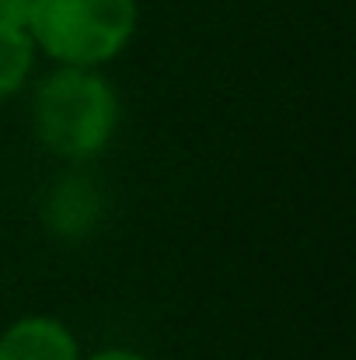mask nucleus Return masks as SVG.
<instances>
[{"label": "nucleus", "instance_id": "f257e3e1", "mask_svg": "<svg viewBox=\"0 0 356 360\" xmlns=\"http://www.w3.org/2000/svg\"><path fill=\"white\" fill-rule=\"evenodd\" d=\"M119 91L95 67H53L32 91L35 140L63 161L98 158L119 129Z\"/></svg>", "mask_w": 356, "mask_h": 360}, {"label": "nucleus", "instance_id": "f03ea898", "mask_svg": "<svg viewBox=\"0 0 356 360\" xmlns=\"http://www.w3.org/2000/svg\"><path fill=\"white\" fill-rule=\"evenodd\" d=\"M140 0H32L28 35L56 67H95L119 60L136 35Z\"/></svg>", "mask_w": 356, "mask_h": 360}, {"label": "nucleus", "instance_id": "7ed1b4c3", "mask_svg": "<svg viewBox=\"0 0 356 360\" xmlns=\"http://www.w3.org/2000/svg\"><path fill=\"white\" fill-rule=\"evenodd\" d=\"M74 329L53 315H21L0 329V360H81Z\"/></svg>", "mask_w": 356, "mask_h": 360}, {"label": "nucleus", "instance_id": "20e7f679", "mask_svg": "<svg viewBox=\"0 0 356 360\" xmlns=\"http://www.w3.org/2000/svg\"><path fill=\"white\" fill-rule=\"evenodd\" d=\"M98 221V193L88 179H63L46 200V224L63 238H81Z\"/></svg>", "mask_w": 356, "mask_h": 360}, {"label": "nucleus", "instance_id": "39448f33", "mask_svg": "<svg viewBox=\"0 0 356 360\" xmlns=\"http://www.w3.org/2000/svg\"><path fill=\"white\" fill-rule=\"evenodd\" d=\"M35 56H39V49L28 32L0 28V102L14 98L28 84V77L35 70Z\"/></svg>", "mask_w": 356, "mask_h": 360}, {"label": "nucleus", "instance_id": "423d86ee", "mask_svg": "<svg viewBox=\"0 0 356 360\" xmlns=\"http://www.w3.org/2000/svg\"><path fill=\"white\" fill-rule=\"evenodd\" d=\"M32 0H0V28L4 32H28Z\"/></svg>", "mask_w": 356, "mask_h": 360}, {"label": "nucleus", "instance_id": "0eeeda50", "mask_svg": "<svg viewBox=\"0 0 356 360\" xmlns=\"http://www.w3.org/2000/svg\"><path fill=\"white\" fill-rule=\"evenodd\" d=\"M81 360H150V357H143V354H136L129 347H105V350H95V354H88Z\"/></svg>", "mask_w": 356, "mask_h": 360}]
</instances>
